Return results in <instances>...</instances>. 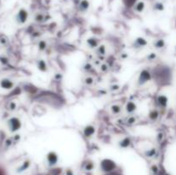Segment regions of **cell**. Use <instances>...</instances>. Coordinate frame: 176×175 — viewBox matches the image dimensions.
Segmentation results:
<instances>
[{"label":"cell","instance_id":"1","mask_svg":"<svg viewBox=\"0 0 176 175\" xmlns=\"http://www.w3.org/2000/svg\"><path fill=\"white\" fill-rule=\"evenodd\" d=\"M21 121L17 117H11L7 120V126L11 133H16L21 128Z\"/></svg>","mask_w":176,"mask_h":175},{"label":"cell","instance_id":"2","mask_svg":"<svg viewBox=\"0 0 176 175\" xmlns=\"http://www.w3.org/2000/svg\"><path fill=\"white\" fill-rule=\"evenodd\" d=\"M152 79V74L150 70L144 69L141 70L138 78V86H144L148 82H150Z\"/></svg>","mask_w":176,"mask_h":175},{"label":"cell","instance_id":"3","mask_svg":"<svg viewBox=\"0 0 176 175\" xmlns=\"http://www.w3.org/2000/svg\"><path fill=\"white\" fill-rule=\"evenodd\" d=\"M28 19V12L25 9H20L15 16V21L19 25H23Z\"/></svg>","mask_w":176,"mask_h":175},{"label":"cell","instance_id":"4","mask_svg":"<svg viewBox=\"0 0 176 175\" xmlns=\"http://www.w3.org/2000/svg\"><path fill=\"white\" fill-rule=\"evenodd\" d=\"M148 45V41L146 40L145 38L144 37H138L134 40L132 46L135 49H140V48H144Z\"/></svg>","mask_w":176,"mask_h":175},{"label":"cell","instance_id":"5","mask_svg":"<svg viewBox=\"0 0 176 175\" xmlns=\"http://www.w3.org/2000/svg\"><path fill=\"white\" fill-rule=\"evenodd\" d=\"M46 161L48 162V164L50 166H54L57 164L58 161V156L57 155L56 152L54 151H51L46 155Z\"/></svg>","mask_w":176,"mask_h":175},{"label":"cell","instance_id":"6","mask_svg":"<svg viewBox=\"0 0 176 175\" xmlns=\"http://www.w3.org/2000/svg\"><path fill=\"white\" fill-rule=\"evenodd\" d=\"M157 104L161 108H166L169 104V98L164 95H160L157 98Z\"/></svg>","mask_w":176,"mask_h":175},{"label":"cell","instance_id":"7","mask_svg":"<svg viewBox=\"0 0 176 175\" xmlns=\"http://www.w3.org/2000/svg\"><path fill=\"white\" fill-rule=\"evenodd\" d=\"M95 131H96L95 127L94 125H89L84 127L83 133V136L86 138H89V137H92L95 134Z\"/></svg>","mask_w":176,"mask_h":175},{"label":"cell","instance_id":"8","mask_svg":"<svg viewBox=\"0 0 176 175\" xmlns=\"http://www.w3.org/2000/svg\"><path fill=\"white\" fill-rule=\"evenodd\" d=\"M0 87L3 89H6V90H9L12 89L14 88V82L8 78H3L0 81Z\"/></svg>","mask_w":176,"mask_h":175},{"label":"cell","instance_id":"9","mask_svg":"<svg viewBox=\"0 0 176 175\" xmlns=\"http://www.w3.org/2000/svg\"><path fill=\"white\" fill-rule=\"evenodd\" d=\"M137 108H138L137 104L132 101H128L126 105V112L130 115H132L137 111Z\"/></svg>","mask_w":176,"mask_h":175},{"label":"cell","instance_id":"10","mask_svg":"<svg viewBox=\"0 0 176 175\" xmlns=\"http://www.w3.org/2000/svg\"><path fill=\"white\" fill-rule=\"evenodd\" d=\"M86 43H87V46L91 48V49H95L98 46H99V40L95 37H90V38H88L87 40H86Z\"/></svg>","mask_w":176,"mask_h":175},{"label":"cell","instance_id":"11","mask_svg":"<svg viewBox=\"0 0 176 175\" xmlns=\"http://www.w3.org/2000/svg\"><path fill=\"white\" fill-rule=\"evenodd\" d=\"M132 143V141L131 137H126L119 142V147L121 149H127L131 146Z\"/></svg>","mask_w":176,"mask_h":175},{"label":"cell","instance_id":"12","mask_svg":"<svg viewBox=\"0 0 176 175\" xmlns=\"http://www.w3.org/2000/svg\"><path fill=\"white\" fill-rule=\"evenodd\" d=\"M101 167L104 170L107 171V169H108L107 171L109 170H112L115 168V163L114 162H112L111 160H103L102 162H101Z\"/></svg>","mask_w":176,"mask_h":175},{"label":"cell","instance_id":"13","mask_svg":"<svg viewBox=\"0 0 176 175\" xmlns=\"http://www.w3.org/2000/svg\"><path fill=\"white\" fill-rule=\"evenodd\" d=\"M90 3L89 0H80L78 3V9L81 12H86L89 9Z\"/></svg>","mask_w":176,"mask_h":175},{"label":"cell","instance_id":"14","mask_svg":"<svg viewBox=\"0 0 176 175\" xmlns=\"http://www.w3.org/2000/svg\"><path fill=\"white\" fill-rule=\"evenodd\" d=\"M37 69L41 72H47L48 71V66L44 59H39L37 61Z\"/></svg>","mask_w":176,"mask_h":175},{"label":"cell","instance_id":"15","mask_svg":"<svg viewBox=\"0 0 176 175\" xmlns=\"http://www.w3.org/2000/svg\"><path fill=\"white\" fill-rule=\"evenodd\" d=\"M150 120L155 122V121H157L159 117H160V113L158 112V110H156V109H153L151 110L150 113H149V115H148Z\"/></svg>","mask_w":176,"mask_h":175},{"label":"cell","instance_id":"16","mask_svg":"<svg viewBox=\"0 0 176 175\" xmlns=\"http://www.w3.org/2000/svg\"><path fill=\"white\" fill-rule=\"evenodd\" d=\"M145 9V3L143 1H139L134 4V10L138 13H141Z\"/></svg>","mask_w":176,"mask_h":175},{"label":"cell","instance_id":"17","mask_svg":"<svg viewBox=\"0 0 176 175\" xmlns=\"http://www.w3.org/2000/svg\"><path fill=\"white\" fill-rule=\"evenodd\" d=\"M96 54L101 58V57H104L107 53V49H106V46L104 45H99L97 47H96V51H95Z\"/></svg>","mask_w":176,"mask_h":175},{"label":"cell","instance_id":"18","mask_svg":"<svg viewBox=\"0 0 176 175\" xmlns=\"http://www.w3.org/2000/svg\"><path fill=\"white\" fill-rule=\"evenodd\" d=\"M153 46L156 49H162L166 46V42H165L164 39H157V40L154 41Z\"/></svg>","mask_w":176,"mask_h":175},{"label":"cell","instance_id":"19","mask_svg":"<svg viewBox=\"0 0 176 175\" xmlns=\"http://www.w3.org/2000/svg\"><path fill=\"white\" fill-rule=\"evenodd\" d=\"M111 112L114 115H119L120 113H121V110H122V107L120 106V105H117V104H114V105H112L111 107Z\"/></svg>","mask_w":176,"mask_h":175},{"label":"cell","instance_id":"20","mask_svg":"<svg viewBox=\"0 0 176 175\" xmlns=\"http://www.w3.org/2000/svg\"><path fill=\"white\" fill-rule=\"evenodd\" d=\"M46 20H47V19H46V16L44 14H42V13H38V14H36L35 16H34V21H35L36 22H39V23L44 22V21H46Z\"/></svg>","mask_w":176,"mask_h":175},{"label":"cell","instance_id":"21","mask_svg":"<svg viewBox=\"0 0 176 175\" xmlns=\"http://www.w3.org/2000/svg\"><path fill=\"white\" fill-rule=\"evenodd\" d=\"M125 122H126V125H129V126L133 125H135V124L137 123V118H136L135 116H133V115H130V116L125 120Z\"/></svg>","mask_w":176,"mask_h":175},{"label":"cell","instance_id":"22","mask_svg":"<svg viewBox=\"0 0 176 175\" xmlns=\"http://www.w3.org/2000/svg\"><path fill=\"white\" fill-rule=\"evenodd\" d=\"M37 46H38V49H39V51H40V52H44V51H46V48H47V43H46V41L44 40H39Z\"/></svg>","mask_w":176,"mask_h":175},{"label":"cell","instance_id":"23","mask_svg":"<svg viewBox=\"0 0 176 175\" xmlns=\"http://www.w3.org/2000/svg\"><path fill=\"white\" fill-rule=\"evenodd\" d=\"M9 45V39L6 35L1 34L0 35V46L6 47Z\"/></svg>","mask_w":176,"mask_h":175},{"label":"cell","instance_id":"24","mask_svg":"<svg viewBox=\"0 0 176 175\" xmlns=\"http://www.w3.org/2000/svg\"><path fill=\"white\" fill-rule=\"evenodd\" d=\"M7 108H8L9 111H10V112H14V111H15L16 108H17V104H16L14 101H9V102L8 103Z\"/></svg>","mask_w":176,"mask_h":175},{"label":"cell","instance_id":"25","mask_svg":"<svg viewBox=\"0 0 176 175\" xmlns=\"http://www.w3.org/2000/svg\"><path fill=\"white\" fill-rule=\"evenodd\" d=\"M154 9L157 11H163L164 10V4L161 2H157L154 4Z\"/></svg>","mask_w":176,"mask_h":175},{"label":"cell","instance_id":"26","mask_svg":"<svg viewBox=\"0 0 176 175\" xmlns=\"http://www.w3.org/2000/svg\"><path fill=\"white\" fill-rule=\"evenodd\" d=\"M144 155H145L147 157H150H150H153V156H155L157 155V149H155V148L150 149V150L145 151Z\"/></svg>","mask_w":176,"mask_h":175},{"label":"cell","instance_id":"27","mask_svg":"<svg viewBox=\"0 0 176 175\" xmlns=\"http://www.w3.org/2000/svg\"><path fill=\"white\" fill-rule=\"evenodd\" d=\"M83 82H84L85 85H87V86H91V85L94 84L95 80H94V78H93L92 76H86V77L84 78Z\"/></svg>","mask_w":176,"mask_h":175},{"label":"cell","instance_id":"28","mask_svg":"<svg viewBox=\"0 0 176 175\" xmlns=\"http://www.w3.org/2000/svg\"><path fill=\"white\" fill-rule=\"evenodd\" d=\"M92 69H93V65L90 63H85L83 65V70L85 72H89L90 70H92Z\"/></svg>","mask_w":176,"mask_h":175},{"label":"cell","instance_id":"29","mask_svg":"<svg viewBox=\"0 0 176 175\" xmlns=\"http://www.w3.org/2000/svg\"><path fill=\"white\" fill-rule=\"evenodd\" d=\"M164 137H165V134H164L163 131L158 132L157 135V142L158 143H161L163 141Z\"/></svg>","mask_w":176,"mask_h":175},{"label":"cell","instance_id":"30","mask_svg":"<svg viewBox=\"0 0 176 175\" xmlns=\"http://www.w3.org/2000/svg\"><path fill=\"white\" fill-rule=\"evenodd\" d=\"M100 70L102 73H107L109 70V66L107 64H102L100 65Z\"/></svg>","mask_w":176,"mask_h":175},{"label":"cell","instance_id":"31","mask_svg":"<svg viewBox=\"0 0 176 175\" xmlns=\"http://www.w3.org/2000/svg\"><path fill=\"white\" fill-rule=\"evenodd\" d=\"M11 139H12L13 143H19L20 140H21V135H19V134H15V135L11 137Z\"/></svg>","mask_w":176,"mask_h":175},{"label":"cell","instance_id":"32","mask_svg":"<svg viewBox=\"0 0 176 175\" xmlns=\"http://www.w3.org/2000/svg\"><path fill=\"white\" fill-rule=\"evenodd\" d=\"M9 60L8 58H6V57H4V56H1V57H0V63H1L3 65H7V64H9Z\"/></svg>","mask_w":176,"mask_h":175},{"label":"cell","instance_id":"33","mask_svg":"<svg viewBox=\"0 0 176 175\" xmlns=\"http://www.w3.org/2000/svg\"><path fill=\"white\" fill-rule=\"evenodd\" d=\"M12 144H13V142H12L11 137H9V138H7V139L4 141V146H5L6 148H9L10 146H12Z\"/></svg>","mask_w":176,"mask_h":175},{"label":"cell","instance_id":"34","mask_svg":"<svg viewBox=\"0 0 176 175\" xmlns=\"http://www.w3.org/2000/svg\"><path fill=\"white\" fill-rule=\"evenodd\" d=\"M120 89V86L118 85V84H114V85L110 86V90L112 92H116V91H118Z\"/></svg>","mask_w":176,"mask_h":175},{"label":"cell","instance_id":"35","mask_svg":"<svg viewBox=\"0 0 176 175\" xmlns=\"http://www.w3.org/2000/svg\"><path fill=\"white\" fill-rule=\"evenodd\" d=\"M124 3H125V4L126 6L131 7V6H132V5H134L136 3V0H124Z\"/></svg>","mask_w":176,"mask_h":175},{"label":"cell","instance_id":"36","mask_svg":"<svg viewBox=\"0 0 176 175\" xmlns=\"http://www.w3.org/2000/svg\"><path fill=\"white\" fill-rule=\"evenodd\" d=\"M147 58H148V60H150V61H153V60H155V59L157 58V54H156L155 52H151V53H150V54L148 55Z\"/></svg>","mask_w":176,"mask_h":175},{"label":"cell","instance_id":"37","mask_svg":"<svg viewBox=\"0 0 176 175\" xmlns=\"http://www.w3.org/2000/svg\"><path fill=\"white\" fill-rule=\"evenodd\" d=\"M62 78H63V75L61 73H56L54 75V80L56 81H61Z\"/></svg>","mask_w":176,"mask_h":175}]
</instances>
